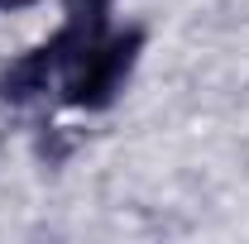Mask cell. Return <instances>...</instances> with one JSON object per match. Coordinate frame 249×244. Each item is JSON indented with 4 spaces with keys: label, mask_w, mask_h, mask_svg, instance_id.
I'll return each instance as SVG.
<instances>
[{
    "label": "cell",
    "mask_w": 249,
    "mask_h": 244,
    "mask_svg": "<svg viewBox=\"0 0 249 244\" xmlns=\"http://www.w3.org/2000/svg\"><path fill=\"white\" fill-rule=\"evenodd\" d=\"M144 48V34L129 29V34H115V38H101L87 58L72 67L67 77V105H87V110H101L110 105V96L129 77V67Z\"/></svg>",
    "instance_id": "6da1fadb"
},
{
    "label": "cell",
    "mask_w": 249,
    "mask_h": 244,
    "mask_svg": "<svg viewBox=\"0 0 249 244\" xmlns=\"http://www.w3.org/2000/svg\"><path fill=\"white\" fill-rule=\"evenodd\" d=\"M53 67H58V62H53V53H48V43L34 48V53H24V58H15L5 72H0V96H5L10 105L34 101V96L48 87V72H53Z\"/></svg>",
    "instance_id": "7a4b0ae2"
},
{
    "label": "cell",
    "mask_w": 249,
    "mask_h": 244,
    "mask_svg": "<svg viewBox=\"0 0 249 244\" xmlns=\"http://www.w3.org/2000/svg\"><path fill=\"white\" fill-rule=\"evenodd\" d=\"M106 15H110V0H67V19L91 34H106Z\"/></svg>",
    "instance_id": "3957f363"
},
{
    "label": "cell",
    "mask_w": 249,
    "mask_h": 244,
    "mask_svg": "<svg viewBox=\"0 0 249 244\" xmlns=\"http://www.w3.org/2000/svg\"><path fill=\"white\" fill-rule=\"evenodd\" d=\"M24 5H34V0H0V10H24Z\"/></svg>",
    "instance_id": "277c9868"
}]
</instances>
